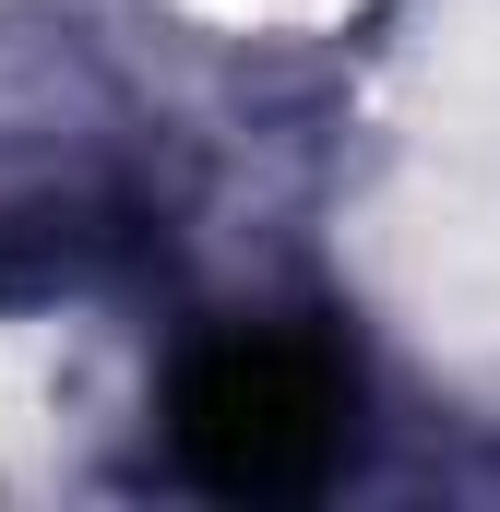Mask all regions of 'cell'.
<instances>
[{
  "label": "cell",
  "mask_w": 500,
  "mask_h": 512,
  "mask_svg": "<svg viewBox=\"0 0 500 512\" xmlns=\"http://www.w3.org/2000/svg\"><path fill=\"white\" fill-rule=\"evenodd\" d=\"M203 24H239V36H298V24H334L358 0H191Z\"/></svg>",
  "instance_id": "6da1fadb"
}]
</instances>
